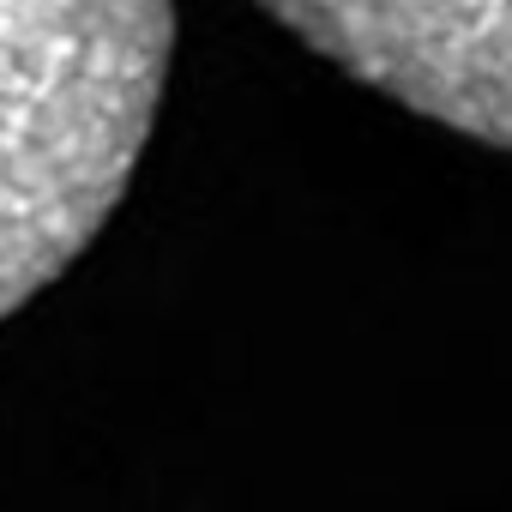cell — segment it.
<instances>
[{
  "mask_svg": "<svg viewBox=\"0 0 512 512\" xmlns=\"http://www.w3.org/2000/svg\"><path fill=\"white\" fill-rule=\"evenodd\" d=\"M169 61V0H0V314L121 199Z\"/></svg>",
  "mask_w": 512,
  "mask_h": 512,
  "instance_id": "cell-1",
  "label": "cell"
},
{
  "mask_svg": "<svg viewBox=\"0 0 512 512\" xmlns=\"http://www.w3.org/2000/svg\"><path fill=\"white\" fill-rule=\"evenodd\" d=\"M386 97L512 145V0H266Z\"/></svg>",
  "mask_w": 512,
  "mask_h": 512,
  "instance_id": "cell-2",
  "label": "cell"
}]
</instances>
